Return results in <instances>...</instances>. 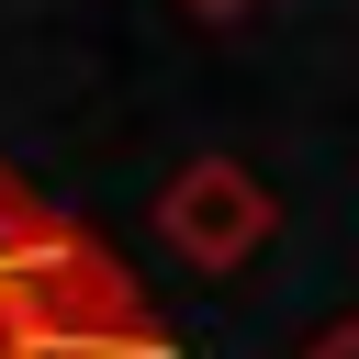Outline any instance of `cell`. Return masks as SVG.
I'll list each match as a JSON object with an SVG mask.
<instances>
[{"instance_id":"6da1fadb","label":"cell","mask_w":359,"mask_h":359,"mask_svg":"<svg viewBox=\"0 0 359 359\" xmlns=\"http://www.w3.org/2000/svg\"><path fill=\"white\" fill-rule=\"evenodd\" d=\"M0 280H11L22 325H34V348H90V359H180V337L157 325V303H146V280L112 258V236H90V224H79V213H56V202L11 236Z\"/></svg>"},{"instance_id":"7a4b0ae2","label":"cell","mask_w":359,"mask_h":359,"mask_svg":"<svg viewBox=\"0 0 359 359\" xmlns=\"http://www.w3.org/2000/svg\"><path fill=\"white\" fill-rule=\"evenodd\" d=\"M269 236H280V191L247 168V157H180L168 168V191H157V247L180 258V269H202V280H236L247 258H269Z\"/></svg>"},{"instance_id":"3957f363","label":"cell","mask_w":359,"mask_h":359,"mask_svg":"<svg viewBox=\"0 0 359 359\" xmlns=\"http://www.w3.org/2000/svg\"><path fill=\"white\" fill-rule=\"evenodd\" d=\"M34 213H45V191H34L22 168H0V258H11V236H22Z\"/></svg>"},{"instance_id":"277c9868","label":"cell","mask_w":359,"mask_h":359,"mask_svg":"<svg viewBox=\"0 0 359 359\" xmlns=\"http://www.w3.org/2000/svg\"><path fill=\"white\" fill-rule=\"evenodd\" d=\"M292 359H359V314H337V325H314Z\"/></svg>"},{"instance_id":"5b68a950","label":"cell","mask_w":359,"mask_h":359,"mask_svg":"<svg viewBox=\"0 0 359 359\" xmlns=\"http://www.w3.org/2000/svg\"><path fill=\"white\" fill-rule=\"evenodd\" d=\"M180 11H191V22H247L258 0H180Z\"/></svg>"},{"instance_id":"8992f818","label":"cell","mask_w":359,"mask_h":359,"mask_svg":"<svg viewBox=\"0 0 359 359\" xmlns=\"http://www.w3.org/2000/svg\"><path fill=\"white\" fill-rule=\"evenodd\" d=\"M45 359H90V348H45Z\"/></svg>"}]
</instances>
